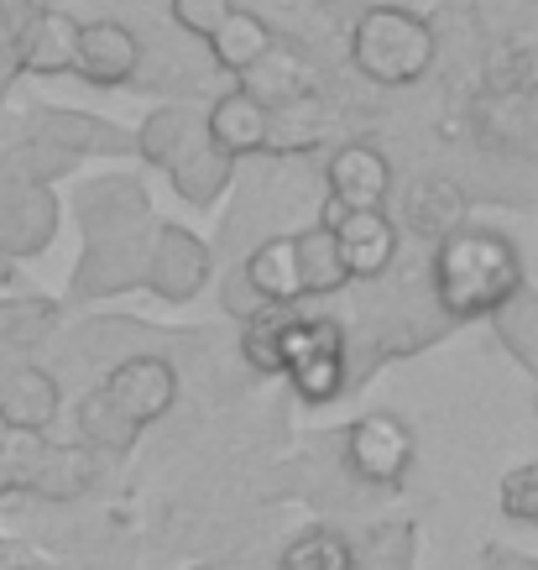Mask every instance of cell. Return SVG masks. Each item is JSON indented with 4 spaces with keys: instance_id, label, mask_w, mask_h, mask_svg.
Here are the masks:
<instances>
[{
    "instance_id": "28",
    "label": "cell",
    "mask_w": 538,
    "mask_h": 570,
    "mask_svg": "<svg viewBox=\"0 0 538 570\" xmlns=\"http://www.w3.org/2000/svg\"><path fill=\"white\" fill-rule=\"evenodd\" d=\"M497 508H502V519L538 529V461L507 471L502 487H497Z\"/></svg>"
},
{
    "instance_id": "6",
    "label": "cell",
    "mask_w": 538,
    "mask_h": 570,
    "mask_svg": "<svg viewBox=\"0 0 538 570\" xmlns=\"http://www.w3.org/2000/svg\"><path fill=\"white\" fill-rule=\"evenodd\" d=\"M278 377L293 382V393L303 403H335L346 393L350 362H346V335L330 314H313L309 304H298V314L288 320L278 341Z\"/></svg>"
},
{
    "instance_id": "10",
    "label": "cell",
    "mask_w": 538,
    "mask_h": 570,
    "mask_svg": "<svg viewBox=\"0 0 538 570\" xmlns=\"http://www.w3.org/2000/svg\"><path fill=\"white\" fill-rule=\"evenodd\" d=\"M58 215H63V205L52 189L0 178V257L11 267L27 257H42L58 236Z\"/></svg>"
},
{
    "instance_id": "32",
    "label": "cell",
    "mask_w": 538,
    "mask_h": 570,
    "mask_svg": "<svg viewBox=\"0 0 538 570\" xmlns=\"http://www.w3.org/2000/svg\"><path fill=\"white\" fill-rule=\"evenodd\" d=\"M11 273H17V267H11V262L0 257V283H11Z\"/></svg>"
},
{
    "instance_id": "4",
    "label": "cell",
    "mask_w": 538,
    "mask_h": 570,
    "mask_svg": "<svg viewBox=\"0 0 538 570\" xmlns=\"http://www.w3.org/2000/svg\"><path fill=\"white\" fill-rule=\"evenodd\" d=\"M131 137H137L141 163H152L157 174H168L173 194L189 199L193 209H215L220 194L230 189V178H236V163L209 141L205 110H193V105H162Z\"/></svg>"
},
{
    "instance_id": "8",
    "label": "cell",
    "mask_w": 538,
    "mask_h": 570,
    "mask_svg": "<svg viewBox=\"0 0 538 570\" xmlns=\"http://www.w3.org/2000/svg\"><path fill=\"white\" fill-rule=\"evenodd\" d=\"M346 471L366 487H402L414 471V430L398 414H361L346 424Z\"/></svg>"
},
{
    "instance_id": "15",
    "label": "cell",
    "mask_w": 538,
    "mask_h": 570,
    "mask_svg": "<svg viewBox=\"0 0 538 570\" xmlns=\"http://www.w3.org/2000/svg\"><path fill=\"white\" fill-rule=\"evenodd\" d=\"M73 58H79V17L69 11H32L11 32V63L32 79H58V73H73Z\"/></svg>"
},
{
    "instance_id": "9",
    "label": "cell",
    "mask_w": 538,
    "mask_h": 570,
    "mask_svg": "<svg viewBox=\"0 0 538 570\" xmlns=\"http://www.w3.org/2000/svg\"><path fill=\"white\" fill-rule=\"evenodd\" d=\"M325 184H330V199L319 209V225L340 220V215H361V209H387V199H392V163L371 141H346V147H335Z\"/></svg>"
},
{
    "instance_id": "25",
    "label": "cell",
    "mask_w": 538,
    "mask_h": 570,
    "mask_svg": "<svg viewBox=\"0 0 538 570\" xmlns=\"http://www.w3.org/2000/svg\"><path fill=\"white\" fill-rule=\"evenodd\" d=\"M319 126H325V100L309 95V100L298 105H282L267 116V153L278 157H293V153H309L313 141H319Z\"/></svg>"
},
{
    "instance_id": "12",
    "label": "cell",
    "mask_w": 538,
    "mask_h": 570,
    "mask_svg": "<svg viewBox=\"0 0 538 570\" xmlns=\"http://www.w3.org/2000/svg\"><path fill=\"white\" fill-rule=\"evenodd\" d=\"M27 126H32L27 137L48 141V147H58V153H69L73 163H79V157H131L137 153V137H131L126 126L104 121V116H89V110L37 105Z\"/></svg>"
},
{
    "instance_id": "17",
    "label": "cell",
    "mask_w": 538,
    "mask_h": 570,
    "mask_svg": "<svg viewBox=\"0 0 538 570\" xmlns=\"http://www.w3.org/2000/svg\"><path fill=\"white\" fill-rule=\"evenodd\" d=\"M470 220V199L466 189L455 184V178H414L408 189H402V225L414 230V236H424V242H445V236H455V230H466Z\"/></svg>"
},
{
    "instance_id": "18",
    "label": "cell",
    "mask_w": 538,
    "mask_h": 570,
    "mask_svg": "<svg viewBox=\"0 0 538 570\" xmlns=\"http://www.w3.org/2000/svg\"><path fill=\"white\" fill-rule=\"evenodd\" d=\"M241 283L251 288L257 304H309L303 298V267H298V242L293 236H272L261 242L241 267ZM251 304V309H257Z\"/></svg>"
},
{
    "instance_id": "22",
    "label": "cell",
    "mask_w": 538,
    "mask_h": 570,
    "mask_svg": "<svg viewBox=\"0 0 538 570\" xmlns=\"http://www.w3.org/2000/svg\"><path fill=\"white\" fill-rule=\"evenodd\" d=\"M293 242H298V267H303V298L340 294L350 277H346V267H340V257H335L330 230L313 220V225H303V230H293Z\"/></svg>"
},
{
    "instance_id": "31",
    "label": "cell",
    "mask_w": 538,
    "mask_h": 570,
    "mask_svg": "<svg viewBox=\"0 0 538 570\" xmlns=\"http://www.w3.org/2000/svg\"><path fill=\"white\" fill-rule=\"evenodd\" d=\"M11 58V27H6V11H0V63Z\"/></svg>"
},
{
    "instance_id": "5",
    "label": "cell",
    "mask_w": 538,
    "mask_h": 570,
    "mask_svg": "<svg viewBox=\"0 0 538 570\" xmlns=\"http://www.w3.org/2000/svg\"><path fill=\"white\" fill-rule=\"evenodd\" d=\"M439 37L429 17L402 11V6H371L361 11L356 32H350V63L361 69V79L382 89H402L435 69Z\"/></svg>"
},
{
    "instance_id": "1",
    "label": "cell",
    "mask_w": 538,
    "mask_h": 570,
    "mask_svg": "<svg viewBox=\"0 0 538 570\" xmlns=\"http://www.w3.org/2000/svg\"><path fill=\"white\" fill-rule=\"evenodd\" d=\"M73 215H79V230H84V252H79V267L69 277V304L121 298L131 288H141L157 236V215L141 178H84L73 189Z\"/></svg>"
},
{
    "instance_id": "3",
    "label": "cell",
    "mask_w": 538,
    "mask_h": 570,
    "mask_svg": "<svg viewBox=\"0 0 538 570\" xmlns=\"http://www.w3.org/2000/svg\"><path fill=\"white\" fill-rule=\"evenodd\" d=\"M429 277H435V298L450 320H487L507 294H518L522 283V257L502 230H481L466 225L435 246L429 257Z\"/></svg>"
},
{
    "instance_id": "30",
    "label": "cell",
    "mask_w": 538,
    "mask_h": 570,
    "mask_svg": "<svg viewBox=\"0 0 538 570\" xmlns=\"http://www.w3.org/2000/svg\"><path fill=\"white\" fill-rule=\"evenodd\" d=\"M487 570H538V560L507 550V544H487Z\"/></svg>"
},
{
    "instance_id": "21",
    "label": "cell",
    "mask_w": 538,
    "mask_h": 570,
    "mask_svg": "<svg viewBox=\"0 0 538 570\" xmlns=\"http://www.w3.org/2000/svg\"><path fill=\"white\" fill-rule=\"evenodd\" d=\"M487 320H491V330H497V341L507 346V356H512L522 372L538 377V288L522 283L518 294H507Z\"/></svg>"
},
{
    "instance_id": "16",
    "label": "cell",
    "mask_w": 538,
    "mask_h": 570,
    "mask_svg": "<svg viewBox=\"0 0 538 570\" xmlns=\"http://www.w3.org/2000/svg\"><path fill=\"white\" fill-rule=\"evenodd\" d=\"M236 89L251 95L257 105H267V110H282V105H298V100H309V95H319V69H313L303 52L272 42V48L236 79Z\"/></svg>"
},
{
    "instance_id": "34",
    "label": "cell",
    "mask_w": 538,
    "mask_h": 570,
    "mask_svg": "<svg viewBox=\"0 0 538 570\" xmlns=\"http://www.w3.org/2000/svg\"><path fill=\"white\" fill-rule=\"evenodd\" d=\"M534 414H538V387H534Z\"/></svg>"
},
{
    "instance_id": "7",
    "label": "cell",
    "mask_w": 538,
    "mask_h": 570,
    "mask_svg": "<svg viewBox=\"0 0 538 570\" xmlns=\"http://www.w3.org/2000/svg\"><path fill=\"white\" fill-rule=\"evenodd\" d=\"M63 414V387L48 366L27 351L0 346V430L6 434H48Z\"/></svg>"
},
{
    "instance_id": "20",
    "label": "cell",
    "mask_w": 538,
    "mask_h": 570,
    "mask_svg": "<svg viewBox=\"0 0 538 570\" xmlns=\"http://www.w3.org/2000/svg\"><path fill=\"white\" fill-rule=\"evenodd\" d=\"M272 42H278V32H272L257 11H241V6H236V11L220 21V32L209 37V58H215L226 73H236V79H241V73L251 69V63H257Z\"/></svg>"
},
{
    "instance_id": "29",
    "label": "cell",
    "mask_w": 538,
    "mask_h": 570,
    "mask_svg": "<svg viewBox=\"0 0 538 570\" xmlns=\"http://www.w3.org/2000/svg\"><path fill=\"white\" fill-rule=\"evenodd\" d=\"M168 11H173V21L189 37L209 42V37L220 32V21H226L236 6H230V0H168Z\"/></svg>"
},
{
    "instance_id": "11",
    "label": "cell",
    "mask_w": 538,
    "mask_h": 570,
    "mask_svg": "<svg viewBox=\"0 0 538 570\" xmlns=\"http://www.w3.org/2000/svg\"><path fill=\"white\" fill-rule=\"evenodd\" d=\"M209 283V246L183 230L173 220H157V236H152V257H147V277L141 288L157 294L162 304H189L199 288Z\"/></svg>"
},
{
    "instance_id": "13",
    "label": "cell",
    "mask_w": 538,
    "mask_h": 570,
    "mask_svg": "<svg viewBox=\"0 0 538 570\" xmlns=\"http://www.w3.org/2000/svg\"><path fill=\"white\" fill-rule=\"evenodd\" d=\"M141 37L126 27V21H79V58H73V73L94 89H121L141 73Z\"/></svg>"
},
{
    "instance_id": "24",
    "label": "cell",
    "mask_w": 538,
    "mask_h": 570,
    "mask_svg": "<svg viewBox=\"0 0 538 570\" xmlns=\"http://www.w3.org/2000/svg\"><path fill=\"white\" fill-rule=\"evenodd\" d=\"M73 174V157L48 147L37 137H17L6 153H0V178H17V184H42L52 189V178H69Z\"/></svg>"
},
{
    "instance_id": "27",
    "label": "cell",
    "mask_w": 538,
    "mask_h": 570,
    "mask_svg": "<svg viewBox=\"0 0 538 570\" xmlns=\"http://www.w3.org/2000/svg\"><path fill=\"white\" fill-rule=\"evenodd\" d=\"M356 570H414V529L408 523L371 529L366 550H356Z\"/></svg>"
},
{
    "instance_id": "2",
    "label": "cell",
    "mask_w": 538,
    "mask_h": 570,
    "mask_svg": "<svg viewBox=\"0 0 538 570\" xmlns=\"http://www.w3.org/2000/svg\"><path fill=\"white\" fill-rule=\"evenodd\" d=\"M178 397V372L168 356H126L104 372L100 387H89L79 403V430L94 450L126 455L141 440V430H152L157 419L173 409Z\"/></svg>"
},
{
    "instance_id": "33",
    "label": "cell",
    "mask_w": 538,
    "mask_h": 570,
    "mask_svg": "<svg viewBox=\"0 0 538 570\" xmlns=\"http://www.w3.org/2000/svg\"><path fill=\"white\" fill-rule=\"evenodd\" d=\"M6 570H48V566H6Z\"/></svg>"
},
{
    "instance_id": "23",
    "label": "cell",
    "mask_w": 538,
    "mask_h": 570,
    "mask_svg": "<svg viewBox=\"0 0 538 570\" xmlns=\"http://www.w3.org/2000/svg\"><path fill=\"white\" fill-rule=\"evenodd\" d=\"M278 570H356V544L330 523H313L278 554Z\"/></svg>"
},
{
    "instance_id": "26",
    "label": "cell",
    "mask_w": 538,
    "mask_h": 570,
    "mask_svg": "<svg viewBox=\"0 0 538 570\" xmlns=\"http://www.w3.org/2000/svg\"><path fill=\"white\" fill-rule=\"evenodd\" d=\"M58 325V309L48 298H0V346H32L37 335H48Z\"/></svg>"
},
{
    "instance_id": "19",
    "label": "cell",
    "mask_w": 538,
    "mask_h": 570,
    "mask_svg": "<svg viewBox=\"0 0 538 570\" xmlns=\"http://www.w3.org/2000/svg\"><path fill=\"white\" fill-rule=\"evenodd\" d=\"M267 105H257L251 95L241 89H230L220 100L205 110V126H209V141L230 157V163H241V157H257L267 153Z\"/></svg>"
},
{
    "instance_id": "14",
    "label": "cell",
    "mask_w": 538,
    "mask_h": 570,
    "mask_svg": "<svg viewBox=\"0 0 538 570\" xmlns=\"http://www.w3.org/2000/svg\"><path fill=\"white\" fill-rule=\"evenodd\" d=\"M335 236V257L346 267V277H382L392 262H398V246H402V230L387 209H361V215H340V220L325 225Z\"/></svg>"
}]
</instances>
